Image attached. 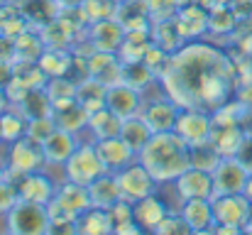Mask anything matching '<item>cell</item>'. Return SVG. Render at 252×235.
Returning <instances> with one entry per match:
<instances>
[{
	"label": "cell",
	"mask_w": 252,
	"mask_h": 235,
	"mask_svg": "<svg viewBox=\"0 0 252 235\" xmlns=\"http://www.w3.org/2000/svg\"><path fill=\"white\" fill-rule=\"evenodd\" d=\"M252 216V201L245 194L213 196V226H238L245 231Z\"/></svg>",
	"instance_id": "6"
},
{
	"label": "cell",
	"mask_w": 252,
	"mask_h": 235,
	"mask_svg": "<svg viewBox=\"0 0 252 235\" xmlns=\"http://www.w3.org/2000/svg\"><path fill=\"white\" fill-rule=\"evenodd\" d=\"M174 22L179 27V32L186 37V39H193V37H201L203 32H208V10L191 2V5H184L179 7V12L174 15Z\"/></svg>",
	"instance_id": "17"
},
{
	"label": "cell",
	"mask_w": 252,
	"mask_h": 235,
	"mask_svg": "<svg viewBox=\"0 0 252 235\" xmlns=\"http://www.w3.org/2000/svg\"><path fill=\"white\" fill-rule=\"evenodd\" d=\"M39 67L49 78L69 76V71L76 67V57L71 54V49H44V54L39 57Z\"/></svg>",
	"instance_id": "30"
},
{
	"label": "cell",
	"mask_w": 252,
	"mask_h": 235,
	"mask_svg": "<svg viewBox=\"0 0 252 235\" xmlns=\"http://www.w3.org/2000/svg\"><path fill=\"white\" fill-rule=\"evenodd\" d=\"M243 194H245V196L252 201V174L248 176V184H245V191H243Z\"/></svg>",
	"instance_id": "52"
},
{
	"label": "cell",
	"mask_w": 252,
	"mask_h": 235,
	"mask_svg": "<svg viewBox=\"0 0 252 235\" xmlns=\"http://www.w3.org/2000/svg\"><path fill=\"white\" fill-rule=\"evenodd\" d=\"M155 74H152V69L145 64V62H135V64H125V71H123V83H127V86H132L135 91H145V88H150L152 83H155Z\"/></svg>",
	"instance_id": "39"
},
{
	"label": "cell",
	"mask_w": 252,
	"mask_h": 235,
	"mask_svg": "<svg viewBox=\"0 0 252 235\" xmlns=\"http://www.w3.org/2000/svg\"><path fill=\"white\" fill-rule=\"evenodd\" d=\"M167 213H169L167 203L162 199H157L155 194H150V196H145V199L132 203V216H135V221H137V226L142 231H155Z\"/></svg>",
	"instance_id": "21"
},
{
	"label": "cell",
	"mask_w": 252,
	"mask_h": 235,
	"mask_svg": "<svg viewBox=\"0 0 252 235\" xmlns=\"http://www.w3.org/2000/svg\"><path fill=\"white\" fill-rule=\"evenodd\" d=\"M0 142H2V128H0Z\"/></svg>",
	"instance_id": "54"
},
{
	"label": "cell",
	"mask_w": 252,
	"mask_h": 235,
	"mask_svg": "<svg viewBox=\"0 0 252 235\" xmlns=\"http://www.w3.org/2000/svg\"><path fill=\"white\" fill-rule=\"evenodd\" d=\"M243 137H245V130H243L240 125H216V123H213L211 145L223 157H235L240 142H243Z\"/></svg>",
	"instance_id": "29"
},
{
	"label": "cell",
	"mask_w": 252,
	"mask_h": 235,
	"mask_svg": "<svg viewBox=\"0 0 252 235\" xmlns=\"http://www.w3.org/2000/svg\"><path fill=\"white\" fill-rule=\"evenodd\" d=\"M140 103H142L140 91H135V88L127 86V83H118V86L108 88V101H105V105H108L115 115H120L123 120L130 118V115H137Z\"/></svg>",
	"instance_id": "20"
},
{
	"label": "cell",
	"mask_w": 252,
	"mask_h": 235,
	"mask_svg": "<svg viewBox=\"0 0 252 235\" xmlns=\"http://www.w3.org/2000/svg\"><path fill=\"white\" fill-rule=\"evenodd\" d=\"M10 181H15L17 194H20L22 201H34V203L47 206L57 196V189H54L52 179L42 169L39 171H30V174H20L17 179H10Z\"/></svg>",
	"instance_id": "11"
},
{
	"label": "cell",
	"mask_w": 252,
	"mask_h": 235,
	"mask_svg": "<svg viewBox=\"0 0 252 235\" xmlns=\"http://www.w3.org/2000/svg\"><path fill=\"white\" fill-rule=\"evenodd\" d=\"M30 27V20L22 10V2H2L0 5V32L17 37Z\"/></svg>",
	"instance_id": "35"
},
{
	"label": "cell",
	"mask_w": 252,
	"mask_h": 235,
	"mask_svg": "<svg viewBox=\"0 0 252 235\" xmlns=\"http://www.w3.org/2000/svg\"><path fill=\"white\" fill-rule=\"evenodd\" d=\"M66 167V179L76 181V184H93L98 176H103L108 169L103 164V159L95 152V145L91 147H76V152L69 157V162L64 164Z\"/></svg>",
	"instance_id": "8"
},
{
	"label": "cell",
	"mask_w": 252,
	"mask_h": 235,
	"mask_svg": "<svg viewBox=\"0 0 252 235\" xmlns=\"http://www.w3.org/2000/svg\"><path fill=\"white\" fill-rule=\"evenodd\" d=\"M179 113H181V105H179L174 98H169V93H164L162 98L150 101V103L142 108V118H145L147 125L152 128V133H167V130H174Z\"/></svg>",
	"instance_id": "12"
},
{
	"label": "cell",
	"mask_w": 252,
	"mask_h": 235,
	"mask_svg": "<svg viewBox=\"0 0 252 235\" xmlns=\"http://www.w3.org/2000/svg\"><path fill=\"white\" fill-rule=\"evenodd\" d=\"M181 216L189 223L191 233L213 231V199H189L181 203Z\"/></svg>",
	"instance_id": "18"
},
{
	"label": "cell",
	"mask_w": 252,
	"mask_h": 235,
	"mask_svg": "<svg viewBox=\"0 0 252 235\" xmlns=\"http://www.w3.org/2000/svg\"><path fill=\"white\" fill-rule=\"evenodd\" d=\"M159 83L181 108L216 113L233 96L235 64L208 42H186L169 57Z\"/></svg>",
	"instance_id": "1"
},
{
	"label": "cell",
	"mask_w": 252,
	"mask_h": 235,
	"mask_svg": "<svg viewBox=\"0 0 252 235\" xmlns=\"http://www.w3.org/2000/svg\"><path fill=\"white\" fill-rule=\"evenodd\" d=\"M86 62H88V76L98 78V81L105 83L108 88L123 83L125 64L120 62V57H118L115 52H100V49H95Z\"/></svg>",
	"instance_id": "13"
},
{
	"label": "cell",
	"mask_w": 252,
	"mask_h": 235,
	"mask_svg": "<svg viewBox=\"0 0 252 235\" xmlns=\"http://www.w3.org/2000/svg\"><path fill=\"white\" fill-rule=\"evenodd\" d=\"M57 2H59V7L64 10V7H81L84 0H57Z\"/></svg>",
	"instance_id": "50"
},
{
	"label": "cell",
	"mask_w": 252,
	"mask_h": 235,
	"mask_svg": "<svg viewBox=\"0 0 252 235\" xmlns=\"http://www.w3.org/2000/svg\"><path fill=\"white\" fill-rule=\"evenodd\" d=\"M17 59V49H15V37L0 32V62H10L15 64Z\"/></svg>",
	"instance_id": "46"
},
{
	"label": "cell",
	"mask_w": 252,
	"mask_h": 235,
	"mask_svg": "<svg viewBox=\"0 0 252 235\" xmlns=\"http://www.w3.org/2000/svg\"><path fill=\"white\" fill-rule=\"evenodd\" d=\"M88 42L93 49H100V52H118L123 39H125V27L115 20V17H108V20H98V22H91L88 25Z\"/></svg>",
	"instance_id": "15"
},
{
	"label": "cell",
	"mask_w": 252,
	"mask_h": 235,
	"mask_svg": "<svg viewBox=\"0 0 252 235\" xmlns=\"http://www.w3.org/2000/svg\"><path fill=\"white\" fill-rule=\"evenodd\" d=\"M52 118L57 123V128L66 130V133H79L88 125L91 113L76 98H62V101H52Z\"/></svg>",
	"instance_id": "14"
},
{
	"label": "cell",
	"mask_w": 252,
	"mask_h": 235,
	"mask_svg": "<svg viewBox=\"0 0 252 235\" xmlns=\"http://www.w3.org/2000/svg\"><path fill=\"white\" fill-rule=\"evenodd\" d=\"M206 5L211 10V7H218V5H233V0H206Z\"/></svg>",
	"instance_id": "51"
},
{
	"label": "cell",
	"mask_w": 252,
	"mask_h": 235,
	"mask_svg": "<svg viewBox=\"0 0 252 235\" xmlns=\"http://www.w3.org/2000/svg\"><path fill=\"white\" fill-rule=\"evenodd\" d=\"M211 174H213V196L243 194L250 176V171L243 167L238 157H223Z\"/></svg>",
	"instance_id": "7"
},
{
	"label": "cell",
	"mask_w": 252,
	"mask_h": 235,
	"mask_svg": "<svg viewBox=\"0 0 252 235\" xmlns=\"http://www.w3.org/2000/svg\"><path fill=\"white\" fill-rule=\"evenodd\" d=\"M76 101L84 105L88 113H95V110L105 108L108 86L100 83L98 78H93V76H84L81 81H76Z\"/></svg>",
	"instance_id": "24"
},
{
	"label": "cell",
	"mask_w": 252,
	"mask_h": 235,
	"mask_svg": "<svg viewBox=\"0 0 252 235\" xmlns=\"http://www.w3.org/2000/svg\"><path fill=\"white\" fill-rule=\"evenodd\" d=\"M81 10H84L86 20H88V25H91V22H98V20L115 17L118 2H115V0H84V2H81Z\"/></svg>",
	"instance_id": "41"
},
{
	"label": "cell",
	"mask_w": 252,
	"mask_h": 235,
	"mask_svg": "<svg viewBox=\"0 0 252 235\" xmlns=\"http://www.w3.org/2000/svg\"><path fill=\"white\" fill-rule=\"evenodd\" d=\"M2 179H7V176H5V169H2V164H0V181H2Z\"/></svg>",
	"instance_id": "53"
},
{
	"label": "cell",
	"mask_w": 252,
	"mask_h": 235,
	"mask_svg": "<svg viewBox=\"0 0 252 235\" xmlns=\"http://www.w3.org/2000/svg\"><path fill=\"white\" fill-rule=\"evenodd\" d=\"M115 2H125V0H115Z\"/></svg>",
	"instance_id": "55"
},
{
	"label": "cell",
	"mask_w": 252,
	"mask_h": 235,
	"mask_svg": "<svg viewBox=\"0 0 252 235\" xmlns=\"http://www.w3.org/2000/svg\"><path fill=\"white\" fill-rule=\"evenodd\" d=\"M235 157L243 162V167L252 174V133H245V137H243V142H240Z\"/></svg>",
	"instance_id": "47"
},
{
	"label": "cell",
	"mask_w": 252,
	"mask_h": 235,
	"mask_svg": "<svg viewBox=\"0 0 252 235\" xmlns=\"http://www.w3.org/2000/svg\"><path fill=\"white\" fill-rule=\"evenodd\" d=\"M152 233L157 235H169V233H191V228H189V223L184 221V216L181 213H171L169 211L167 216L162 218V223L152 231Z\"/></svg>",
	"instance_id": "44"
},
{
	"label": "cell",
	"mask_w": 252,
	"mask_h": 235,
	"mask_svg": "<svg viewBox=\"0 0 252 235\" xmlns=\"http://www.w3.org/2000/svg\"><path fill=\"white\" fill-rule=\"evenodd\" d=\"M27 115L22 110H5L0 115V128H2V142H15L27 135Z\"/></svg>",
	"instance_id": "38"
},
{
	"label": "cell",
	"mask_w": 252,
	"mask_h": 235,
	"mask_svg": "<svg viewBox=\"0 0 252 235\" xmlns=\"http://www.w3.org/2000/svg\"><path fill=\"white\" fill-rule=\"evenodd\" d=\"M44 164H47L44 142H39L30 135L12 142V147H10V174H12V179H17L20 174L39 171Z\"/></svg>",
	"instance_id": "4"
},
{
	"label": "cell",
	"mask_w": 252,
	"mask_h": 235,
	"mask_svg": "<svg viewBox=\"0 0 252 235\" xmlns=\"http://www.w3.org/2000/svg\"><path fill=\"white\" fill-rule=\"evenodd\" d=\"M12 81L25 88H44L49 76L39 67V62H15L12 64Z\"/></svg>",
	"instance_id": "37"
},
{
	"label": "cell",
	"mask_w": 252,
	"mask_h": 235,
	"mask_svg": "<svg viewBox=\"0 0 252 235\" xmlns=\"http://www.w3.org/2000/svg\"><path fill=\"white\" fill-rule=\"evenodd\" d=\"M15 49H17V59L15 62H39V57L44 54V39L39 34V30L27 27L25 32H20L15 37Z\"/></svg>",
	"instance_id": "31"
},
{
	"label": "cell",
	"mask_w": 252,
	"mask_h": 235,
	"mask_svg": "<svg viewBox=\"0 0 252 235\" xmlns=\"http://www.w3.org/2000/svg\"><path fill=\"white\" fill-rule=\"evenodd\" d=\"M240 25V17L235 15L233 5H218L208 10V32L211 34H230Z\"/></svg>",
	"instance_id": "36"
},
{
	"label": "cell",
	"mask_w": 252,
	"mask_h": 235,
	"mask_svg": "<svg viewBox=\"0 0 252 235\" xmlns=\"http://www.w3.org/2000/svg\"><path fill=\"white\" fill-rule=\"evenodd\" d=\"M54 130H57V123H54L52 115H37V118H30L27 120V135L34 137V140H39V142H44Z\"/></svg>",
	"instance_id": "43"
},
{
	"label": "cell",
	"mask_w": 252,
	"mask_h": 235,
	"mask_svg": "<svg viewBox=\"0 0 252 235\" xmlns=\"http://www.w3.org/2000/svg\"><path fill=\"white\" fill-rule=\"evenodd\" d=\"M7 105H10V98H7V91L5 88H0V115L7 110Z\"/></svg>",
	"instance_id": "49"
},
{
	"label": "cell",
	"mask_w": 252,
	"mask_h": 235,
	"mask_svg": "<svg viewBox=\"0 0 252 235\" xmlns=\"http://www.w3.org/2000/svg\"><path fill=\"white\" fill-rule=\"evenodd\" d=\"M95 152H98V157L103 159V164H105L108 171H120V169L130 167L132 159H135V155H137L120 135H118V137L95 140Z\"/></svg>",
	"instance_id": "16"
},
{
	"label": "cell",
	"mask_w": 252,
	"mask_h": 235,
	"mask_svg": "<svg viewBox=\"0 0 252 235\" xmlns=\"http://www.w3.org/2000/svg\"><path fill=\"white\" fill-rule=\"evenodd\" d=\"M57 199L66 206V208H71L76 216L79 213H84L86 208H91L93 203H91V194H88V186L84 184H76V181H66L64 186H59L57 189Z\"/></svg>",
	"instance_id": "34"
},
{
	"label": "cell",
	"mask_w": 252,
	"mask_h": 235,
	"mask_svg": "<svg viewBox=\"0 0 252 235\" xmlns=\"http://www.w3.org/2000/svg\"><path fill=\"white\" fill-rule=\"evenodd\" d=\"M137 155H140V164L159 184L174 181L179 174H184L191 167V147L176 130L155 133Z\"/></svg>",
	"instance_id": "2"
},
{
	"label": "cell",
	"mask_w": 252,
	"mask_h": 235,
	"mask_svg": "<svg viewBox=\"0 0 252 235\" xmlns=\"http://www.w3.org/2000/svg\"><path fill=\"white\" fill-rule=\"evenodd\" d=\"M49 228V213L47 206L34 201H17L15 208L7 213V231L17 235H37L47 233Z\"/></svg>",
	"instance_id": "3"
},
{
	"label": "cell",
	"mask_w": 252,
	"mask_h": 235,
	"mask_svg": "<svg viewBox=\"0 0 252 235\" xmlns=\"http://www.w3.org/2000/svg\"><path fill=\"white\" fill-rule=\"evenodd\" d=\"M20 201V194H17V186H15V181H10V179H2L0 181V216L5 213H10L12 208H15V203Z\"/></svg>",
	"instance_id": "45"
},
{
	"label": "cell",
	"mask_w": 252,
	"mask_h": 235,
	"mask_svg": "<svg viewBox=\"0 0 252 235\" xmlns=\"http://www.w3.org/2000/svg\"><path fill=\"white\" fill-rule=\"evenodd\" d=\"M174 130L186 140L189 147H198L211 142L213 135V115L206 110H196V108H181Z\"/></svg>",
	"instance_id": "5"
},
{
	"label": "cell",
	"mask_w": 252,
	"mask_h": 235,
	"mask_svg": "<svg viewBox=\"0 0 252 235\" xmlns=\"http://www.w3.org/2000/svg\"><path fill=\"white\" fill-rule=\"evenodd\" d=\"M12 81V64L10 62H0V88H7Z\"/></svg>",
	"instance_id": "48"
},
{
	"label": "cell",
	"mask_w": 252,
	"mask_h": 235,
	"mask_svg": "<svg viewBox=\"0 0 252 235\" xmlns=\"http://www.w3.org/2000/svg\"><path fill=\"white\" fill-rule=\"evenodd\" d=\"M174 186L181 203L189 199H213V174L196 167H189L184 174H179L174 179Z\"/></svg>",
	"instance_id": "10"
},
{
	"label": "cell",
	"mask_w": 252,
	"mask_h": 235,
	"mask_svg": "<svg viewBox=\"0 0 252 235\" xmlns=\"http://www.w3.org/2000/svg\"><path fill=\"white\" fill-rule=\"evenodd\" d=\"M88 128L91 133L95 135V140H105V137H118L120 135V128H123V118L115 115L108 105L91 113L88 118Z\"/></svg>",
	"instance_id": "32"
},
{
	"label": "cell",
	"mask_w": 252,
	"mask_h": 235,
	"mask_svg": "<svg viewBox=\"0 0 252 235\" xmlns=\"http://www.w3.org/2000/svg\"><path fill=\"white\" fill-rule=\"evenodd\" d=\"M76 140H74V133H66L62 128H57L47 140H44V155L49 164H66L69 157L76 152Z\"/></svg>",
	"instance_id": "23"
},
{
	"label": "cell",
	"mask_w": 252,
	"mask_h": 235,
	"mask_svg": "<svg viewBox=\"0 0 252 235\" xmlns=\"http://www.w3.org/2000/svg\"><path fill=\"white\" fill-rule=\"evenodd\" d=\"M152 42L159 47V49H164L167 54H174V52H179L189 39L179 32V27H176V22H174V17L171 20H162V22H152Z\"/></svg>",
	"instance_id": "27"
},
{
	"label": "cell",
	"mask_w": 252,
	"mask_h": 235,
	"mask_svg": "<svg viewBox=\"0 0 252 235\" xmlns=\"http://www.w3.org/2000/svg\"><path fill=\"white\" fill-rule=\"evenodd\" d=\"M20 2H22V10H25L27 20H30V27H34V30L47 27L62 12L57 0H20Z\"/></svg>",
	"instance_id": "26"
},
{
	"label": "cell",
	"mask_w": 252,
	"mask_h": 235,
	"mask_svg": "<svg viewBox=\"0 0 252 235\" xmlns=\"http://www.w3.org/2000/svg\"><path fill=\"white\" fill-rule=\"evenodd\" d=\"M88 194H91V203L95 208H108V211L123 199L120 186H118V179L110 176V174H103L93 184H88Z\"/></svg>",
	"instance_id": "25"
},
{
	"label": "cell",
	"mask_w": 252,
	"mask_h": 235,
	"mask_svg": "<svg viewBox=\"0 0 252 235\" xmlns=\"http://www.w3.org/2000/svg\"><path fill=\"white\" fill-rule=\"evenodd\" d=\"M150 47H152V32L150 30H130V32H125V39H123V44L115 54L120 57L123 64H135V62L145 59Z\"/></svg>",
	"instance_id": "22"
},
{
	"label": "cell",
	"mask_w": 252,
	"mask_h": 235,
	"mask_svg": "<svg viewBox=\"0 0 252 235\" xmlns=\"http://www.w3.org/2000/svg\"><path fill=\"white\" fill-rule=\"evenodd\" d=\"M152 135H155V133H152V128L147 125V120H145L142 115H130V118L123 120L120 137H123L135 152H140V150L150 142Z\"/></svg>",
	"instance_id": "33"
},
{
	"label": "cell",
	"mask_w": 252,
	"mask_h": 235,
	"mask_svg": "<svg viewBox=\"0 0 252 235\" xmlns=\"http://www.w3.org/2000/svg\"><path fill=\"white\" fill-rule=\"evenodd\" d=\"M113 231V216L108 208H86L84 213L76 216V233H88V235H103Z\"/></svg>",
	"instance_id": "28"
},
{
	"label": "cell",
	"mask_w": 252,
	"mask_h": 235,
	"mask_svg": "<svg viewBox=\"0 0 252 235\" xmlns=\"http://www.w3.org/2000/svg\"><path fill=\"white\" fill-rule=\"evenodd\" d=\"M115 20L125 27V32H130V30H152V15H150L147 0H125V2H118Z\"/></svg>",
	"instance_id": "19"
},
{
	"label": "cell",
	"mask_w": 252,
	"mask_h": 235,
	"mask_svg": "<svg viewBox=\"0 0 252 235\" xmlns=\"http://www.w3.org/2000/svg\"><path fill=\"white\" fill-rule=\"evenodd\" d=\"M220 159H223V155H220L211 142L198 145V147H191V167H196V169L213 171V169L218 167V162H220Z\"/></svg>",
	"instance_id": "40"
},
{
	"label": "cell",
	"mask_w": 252,
	"mask_h": 235,
	"mask_svg": "<svg viewBox=\"0 0 252 235\" xmlns=\"http://www.w3.org/2000/svg\"><path fill=\"white\" fill-rule=\"evenodd\" d=\"M115 179H118V186H120L123 199L130 201V203H135V201H140V199L155 194V189H157V184H159L142 164H130V167L120 169V171L115 174Z\"/></svg>",
	"instance_id": "9"
},
{
	"label": "cell",
	"mask_w": 252,
	"mask_h": 235,
	"mask_svg": "<svg viewBox=\"0 0 252 235\" xmlns=\"http://www.w3.org/2000/svg\"><path fill=\"white\" fill-rule=\"evenodd\" d=\"M47 93L52 101H62V98H76V81L66 76H54L47 81Z\"/></svg>",
	"instance_id": "42"
}]
</instances>
